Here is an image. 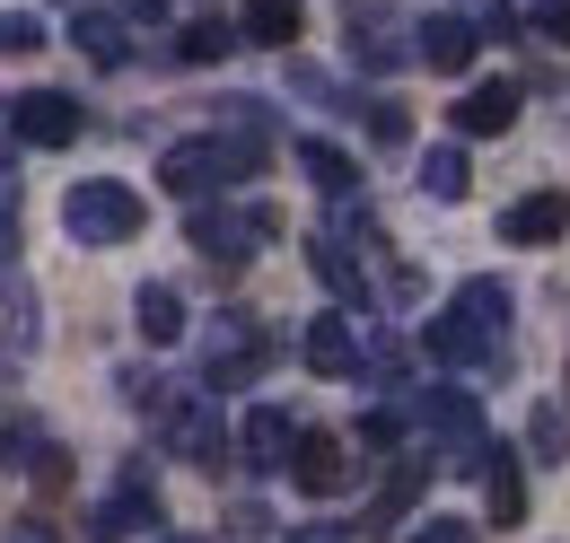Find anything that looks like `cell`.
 Wrapping results in <instances>:
<instances>
[{"label":"cell","instance_id":"1","mask_svg":"<svg viewBox=\"0 0 570 543\" xmlns=\"http://www.w3.org/2000/svg\"><path fill=\"white\" fill-rule=\"evenodd\" d=\"M500 334H509V289H500L492 272L483 280H465L456 298H448V316H430V359L439 368H492L500 359Z\"/></svg>","mask_w":570,"mask_h":543},{"label":"cell","instance_id":"2","mask_svg":"<svg viewBox=\"0 0 570 543\" xmlns=\"http://www.w3.org/2000/svg\"><path fill=\"white\" fill-rule=\"evenodd\" d=\"M255 167H264V140H255V132H228V124L203 132V140H167V158H158L167 194H176V203H194V210L212 203L219 185H246Z\"/></svg>","mask_w":570,"mask_h":543},{"label":"cell","instance_id":"3","mask_svg":"<svg viewBox=\"0 0 570 543\" xmlns=\"http://www.w3.org/2000/svg\"><path fill=\"white\" fill-rule=\"evenodd\" d=\"M141 219H149L141 194L115 185V176H79L71 194H62V228H71V246H132Z\"/></svg>","mask_w":570,"mask_h":543},{"label":"cell","instance_id":"4","mask_svg":"<svg viewBox=\"0 0 570 543\" xmlns=\"http://www.w3.org/2000/svg\"><path fill=\"white\" fill-rule=\"evenodd\" d=\"M404 421H422L456 474H483V447H492V438H483V412H474L465 386H422V395L404 404Z\"/></svg>","mask_w":570,"mask_h":543},{"label":"cell","instance_id":"5","mask_svg":"<svg viewBox=\"0 0 570 543\" xmlns=\"http://www.w3.org/2000/svg\"><path fill=\"white\" fill-rule=\"evenodd\" d=\"M185 237H194L212 264H246L255 246H273V237H282V210H273V203H203Z\"/></svg>","mask_w":570,"mask_h":543},{"label":"cell","instance_id":"6","mask_svg":"<svg viewBox=\"0 0 570 543\" xmlns=\"http://www.w3.org/2000/svg\"><path fill=\"white\" fill-rule=\"evenodd\" d=\"M264 359H273V342H264V325L246 307H219L203 325V386H246Z\"/></svg>","mask_w":570,"mask_h":543},{"label":"cell","instance_id":"7","mask_svg":"<svg viewBox=\"0 0 570 543\" xmlns=\"http://www.w3.org/2000/svg\"><path fill=\"white\" fill-rule=\"evenodd\" d=\"M158 447L185 456V465H219V456H228V421H219V404L203 395V386L158 404Z\"/></svg>","mask_w":570,"mask_h":543},{"label":"cell","instance_id":"8","mask_svg":"<svg viewBox=\"0 0 570 543\" xmlns=\"http://www.w3.org/2000/svg\"><path fill=\"white\" fill-rule=\"evenodd\" d=\"M343 27H352V62L360 70H395L413 45V27H404V0H343Z\"/></svg>","mask_w":570,"mask_h":543},{"label":"cell","instance_id":"9","mask_svg":"<svg viewBox=\"0 0 570 543\" xmlns=\"http://www.w3.org/2000/svg\"><path fill=\"white\" fill-rule=\"evenodd\" d=\"M9 124H18V140H27V149H71V140L88 132V115H79L71 88H27V97L9 106Z\"/></svg>","mask_w":570,"mask_h":543},{"label":"cell","instance_id":"10","mask_svg":"<svg viewBox=\"0 0 570 543\" xmlns=\"http://www.w3.org/2000/svg\"><path fill=\"white\" fill-rule=\"evenodd\" d=\"M352 447L334 438V430H298V447H289V482L307 491V500H334V491H352Z\"/></svg>","mask_w":570,"mask_h":543},{"label":"cell","instance_id":"11","mask_svg":"<svg viewBox=\"0 0 570 543\" xmlns=\"http://www.w3.org/2000/svg\"><path fill=\"white\" fill-rule=\"evenodd\" d=\"M474 45H483V36H474V18H456V9H439V18L413 27V62H430L439 79H456V70L474 62Z\"/></svg>","mask_w":570,"mask_h":543},{"label":"cell","instance_id":"12","mask_svg":"<svg viewBox=\"0 0 570 543\" xmlns=\"http://www.w3.org/2000/svg\"><path fill=\"white\" fill-rule=\"evenodd\" d=\"M562 228H570V194H553V185L544 194H518V203L500 210V237L509 246H553Z\"/></svg>","mask_w":570,"mask_h":543},{"label":"cell","instance_id":"13","mask_svg":"<svg viewBox=\"0 0 570 543\" xmlns=\"http://www.w3.org/2000/svg\"><path fill=\"white\" fill-rule=\"evenodd\" d=\"M518 124V79H474L465 97H456V132L465 140H492Z\"/></svg>","mask_w":570,"mask_h":543},{"label":"cell","instance_id":"14","mask_svg":"<svg viewBox=\"0 0 570 543\" xmlns=\"http://www.w3.org/2000/svg\"><path fill=\"white\" fill-rule=\"evenodd\" d=\"M141 526H158V500H149V474H124L106 500H97V535L124 543V535H141Z\"/></svg>","mask_w":570,"mask_h":543},{"label":"cell","instance_id":"15","mask_svg":"<svg viewBox=\"0 0 570 543\" xmlns=\"http://www.w3.org/2000/svg\"><path fill=\"white\" fill-rule=\"evenodd\" d=\"M483 509H492V526H518L527 517V474H518V447H483Z\"/></svg>","mask_w":570,"mask_h":543},{"label":"cell","instance_id":"16","mask_svg":"<svg viewBox=\"0 0 570 543\" xmlns=\"http://www.w3.org/2000/svg\"><path fill=\"white\" fill-rule=\"evenodd\" d=\"M237 447H246V465H255V474H282V465H289V447H298V421L264 404V412H246Z\"/></svg>","mask_w":570,"mask_h":543},{"label":"cell","instance_id":"17","mask_svg":"<svg viewBox=\"0 0 570 543\" xmlns=\"http://www.w3.org/2000/svg\"><path fill=\"white\" fill-rule=\"evenodd\" d=\"M298 351H307L316 377H360V342H352L343 316H307V342H298Z\"/></svg>","mask_w":570,"mask_h":543},{"label":"cell","instance_id":"18","mask_svg":"<svg viewBox=\"0 0 570 543\" xmlns=\"http://www.w3.org/2000/svg\"><path fill=\"white\" fill-rule=\"evenodd\" d=\"M430 491V456H395V474H386V491H377V509H368V526L377 535H395L404 526V509Z\"/></svg>","mask_w":570,"mask_h":543},{"label":"cell","instance_id":"19","mask_svg":"<svg viewBox=\"0 0 570 543\" xmlns=\"http://www.w3.org/2000/svg\"><path fill=\"white\" fill-rule=\"evenodd\" d=\"M71 36H79V53H88L97 70H124V62H132V36H124V18H115V9H79Z\"/></svg>","mask_w":570,"mask_h":543},{"label":"cell","instance_id":"20","mask_svg":"<svg viewBox=\"0 0 570 543\" xmlns=\"http://www.w3.org/2000/svg\"><path fill=\"white\" fill-rule=\"evenodd\" d=\"M298 167H307V185H316V194H334V203H352V194H360L352 149H334V140H298Z\"/></svg>","mask_w":570,"mask_h":543},{"label":"cell","instance_id":"21","mask_svg":"<svg viewBox=\"0 0 570 543\" xmlns=\"http://www.w3.org/2000/svg\"><path fill=\"white\" fill-rule=\"evenodd\" d=\"M132 316H141V342H185V298H176V280H141V289H132Z\"/></svg>","mask_w":570,"mask_h":543},{"label":"cell","instance_id":"22","mask_svg":"<svg viewBox=\"0 0 570 543\" xmlns=\"http://www.w3.org/2000/svg\"><path fill=\"white\" fill-rule=\"evenodd\" d=\"M307 264H316V280H325V289H334V298H368V280H360V264H352V246H343V237H334V228H325V237H307Z\"/></svg>","mask_w":570,"mask_h":543},{"label":"cell","instance_id":"23","mask_svg":"<svg viewBox=\"0 0 570 543\" xmlns=\"http://www.w3.org/2000/svg\"><path fill=\"white\" fill-rule=\"evenodd\" d=\"M422 194H430V203H465V194H474V167H465V149H456V140L422 149Z\"/></svg>","mask_w":570,"mask_h":543},{"label":"cell","instance_id":"24","mask_svg":"<svg viewBox=\"0 0 570 543\" xmlns=\"http://www.w3.org/2000/svg\"><path fill=\"white\" fill-rule=\"evenodd\" d=\"M298 27H307L298 0H246V18H237V36H246V45H273V53H282Z\"/></svg>","mask_w":570,"mask_h":543},{"label":"cell","instance_id":"25","mask_svg":"<svg viewBox=\"0 0 570 543\" xmlns=\"http://www.w3.org/2000/svg\"><path fill=\"white\" fill-rule=\"evenodd\" d=\"M0 465H9V474H27V465H36V474H62V456H53V438H45L36 421H0Z\"/></svg>","mask_w":570,"mask_h":543},{"label":"cell","instance_id":"26","mask_svg":"<svg viewBox=\"0 0 570 543\" xmlns=\"http://www.w3.org/2000/svg\"><path fill=\"white\" fill-rule=\"evenodd\" d=\"M246 36L228 27V18H185V36H176V62H228Z\"/></svg>","mask_w":570,"mask_h":543},{"label":"cell","instance_id":"27","mask_svg":"<svg viewBox=\"0 0 570 543\" xmlns=\"http://www.w3.org/2000/svg\"><path fill=\"white\" fill-rule=\"evenodd\" d=\"M360 124H368V140H377V149H395V140L413 132V115H404L395 97H360Z\"/></svg>","mask_w":570,"mask_h":543},{"label":"cell","instance_id":"28","mask_svg":"<svg viewBox=\"0 0 570 543\" xmlns=\"http://www.w3.org/2000/svg\"><path fill=\"white\" fill-rule=\"evenodd\" d=\"M527 447H535V465H562V447H570V421H562V412H544V404H535V412H527Z\"/></svg>","mask_w":570,"mask_h":543},{"label":"cell","instance_id":"29","mask_svg":"<svg viewBox=\"0 0 570 543\" xmlns=\"http://www.w3.org/2000/svg\"><path fill=\"white\" fill-rule=\"evenodd\" d=\"M360 447H404V404H368L360 412Z\"/></svg>","mask_w":570,"mask_h":543},{"label":"cell","instance_id":"30","mask_svg":"<svg viewBox=\"0 0 570 543\" xmlns=\"http://www.w3.org/2000/svg\"><path fill=\"white\" fill-rule=\"evenodd\" d=\"M45 45V18L36 9H0V53H36Z\"/></svg>","mask_w":570,"mask_h":543},{"label":"cell","instance_id":"31","mask_svg":"<svg viewBox=\"0 0 570 543\" xmlns=\"http://www.w3.org/2000/svg\"><path fill=\"white\" fill-rule=\"evenodd\" d=\"M404 543H474V526H465V517H422Z\"/></svg>","mask_w":570,"mask_h":543},{"label":"cell","instance_id":"32","mask_svg":"<svg viewBox=\"0 0 570 543\" xmlns=\"http://www.w3.org/2000/svg\"><path fill=\"white\" fill-rule=\"evenodd\" d=\"M535 36H544V45H570V0H535Z\"/></svg>","mask_w":570,"mask_h":543},{"label":"cell","instance_id":"33","mask_svg":"<svg viewBox=\"0 0 570 543\" xmlns=\"http://www.w3.org/2000/svg\"><path fill=\"white\" fill-rule=\"evenodd\" d=\"M228 535H273V509H264V500H237V509H228Z\"/></svg>","mask_w":570,"mask_h":543},{"label":"cell","instance_id":"34","mask_svg":"<svg viewBox=\"0 0 570 543\" xmlns=\"http://www.w3.org/2000/svg\"><path fill=\"white\" fill-rule=\"evenodd\" d=\"M18 264V219H9V167H0V272Z\"/></svg>","mask_w":570,"mask_h":543},{"label":"cell","instance_id":"35","mask_svg":"<svg viewBox=\"0 0 570 543\" xmlns=\"http://www.w3.org/2000/svg\"><path fill=\"white\" fill-rule=\"evenodd\" d=\"M289 543H352V526H298Z\"/></svg>","mask_w":570,"mask_h":543},{"label":"cell","instance_id":"36","mask_svg":"<svg viewBox=\"0 0 570 543\" xmlns=\"http://www.w3.org/2000/svg\"><path fill=\"white\" fill-rule=\"evenodd\" d=\"M115 18H167V0H115Z\"/></svg>","mask_w":570,"mask_h":543},{"label":"cell","instance_id":"37","mask_svg":"<svg viewBox=\"0 0 570 543\" xmlns=\"http://www.w3.org/2000/svg\"><path fill=\"white\" fill-rule=\"evenodd\" d=\"M158 543H203V535H158Z\"/></svg>","mask_w":570,"mask_h":543}]
</instances>
